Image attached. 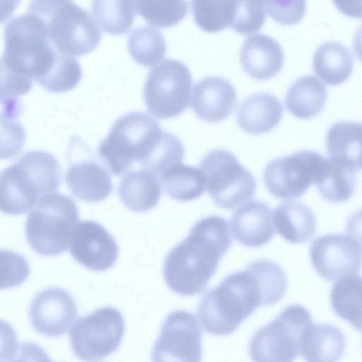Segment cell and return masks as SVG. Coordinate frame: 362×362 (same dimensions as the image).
Instances as JSON below:
<instances>
[{
	"instance_id": "cell-18",
	"label": "cell",
	"mask_w": 362,
	"mask_h": 362,
	"mask_svg": "<svg viewBox=\"0 0 362 362\" xmlns=\"http://www.w3.org/2000/svg\"><path fill=\"white\" fill-rule=\"evenodd\" d=\"M230 228L233 237L242 245L251 247L262 246L274 234L272 211L263 202H247L233 214Z\"/></svg>"
},
{
	"instance_id": "cell-30",
	"label": "cell",
	"mask_w": 362,
	"mask_h": 362,
	"mask_svg": "<svg viewBox=\"0 0 362 362\" xmlns=\"http://www.w3.org/2000/svg\"><path fill=\"white\" fill-rule=\"evenodd\" d=\"M244 0H190L197 25L206 33L233 27Z\"/></svg>"
},
{
	"instance_id": "cell-29",
	"label": "cell",
	"mask_w": 362,
	"mask_h": 362,
	"mask_svg": "<svg viewBox=\"0 0 362 362\" xmlns=\"http://www.w3.org/2000/svg\"><path fill=\"white\" fill-rule=\"evenodd\" d=\"M159 177L165 192L177 201L196 199L202 196L206 188L202 170L182 162L168 168Z\"/></svg>"
},
{
	"instance_id": "cell-7",
	"label": "cell",
	"mask_w": 362,
	"mask_h": 362,
	"mask_svg": "<svg viewBox=\"0 0 362 362\" xmlns=\"http://www.w3.org/2000/svg\"><path fill=\"white\" fill-rule=\"evenodd\" d=\"M78 221V209L72 199L52 193L42 197L30 210L25 232L33 250L43 256H56L69 245Z\"/></svg>"
},
{
	"instance_id": "cell-21",
	"label": "cell",
	"mask_w": 362,
	"mask_h": 362,
	"mask_svg": "<svg viewBox=\"0 0 362 362\" xmlns=\"http://www.w3.org/2000/svg\"><path fill=\"white\" fill-rule=\"evenodd\" d=\"M283 111L282 104L276 96L257 93L240 103L236 119L244 132L259 135L270 132L279 124Z\"/></svg>"
},
{
	"instance_id": "cell-22",
	"label": "cell",
	"mask_w": 362,
	"mask_h": 362,
	"mask_svg": "<svg viewBox=\"0 0 362 362\" xmlns=\"http://www.w3.org/2000/svg\"><path fill=\"white\" fill-rule=\"evenodd\" d=\"M344 350V336L332 325L311 322L300 337L299 354L307 361H337Z\"/></svg>"
},
{
	"instance_id": "cell-32",
	"label": "cell",
	"mask_w": 362,
	"mask_h": 362,
	"mask_svg": "<svg viewBox=\"0 0 362 362\" xmlns=\"http://www.w3.org/2000/svg\"><path fill=\"white\" fill-rule=\"evenodd\" d=\"M91 10L103 30L114 35L127 33L135 18L134 0H92Z\"/></svg>"
},
{
	"instance_id": "cell-15",
	"label": "cell",
	"mask_w": 362,
	"mask_h": 362,
	"mask_svg": "<svg viewBox=\"0 0 362 362\" xmlns=\"http://www.w3.org/2000/svg\"><path fill=\"white\" fill-rule=\"evenodd\" d=\"M69 251L79 264L98 272L112 267L119 255L115 238L102 225L90 220L76 223L71 235Z\"/></svg>"
},
{
	"instance_id": "cell-10",
	"label": "cell",
	"mask_w": 362,
	"mask_h": 362,
	"mask_svg": "<svg viewBox=\"0 0 362 362\" xmlns=\"http://www.w3.org/2000/svg\"><path fill=\"white\" fill-rule=\"evenodd\" d=\"M192 76L186 64L167 59L148 73L144 98L148 111L160 119L174 118L189 106Z\"/></svg>"
},
{
	"instance_id": "cell-34",
	"label": "cell",
	"mask_w": 362,
	"mask_h": 362,
	"mask_svg": "<svg viewBox=\"0 0 362 362\" xmlns=\"http://www.w3.org/2000/svg\"><path fill=\"white\" fill-rule=\"evenodd\" d=\"M137 13L149 25L170 28L182 21L188 12L186 0H134Z\"/></svg>"
},
{
	"instance_id": "cell-14",
	"label": "cell",
	"mask_w": 362,
	"mask_h": 362,
	"mask_svg": "<svg viewBox=\"0 0 362 362\" xmlns=\"http://www.w3.org/2000/svg\"><path fill=\"white\" fill-rule=\"evenodd\" d=\"M309 255L315 271L325 279L334 281L359 273L361 240L352 232L322 235L311 243Z\"/></svg>"
},
{
	"instance_id": "cell-12",
	"label": "cell",
	"mask_w": 362,
	"mask_h": 362,
	"mask_svg": "<svg viewBox=\"0 0 362 362\" xmlns=\"http://www.w3.org/2000/svg\"><path fill=\"white\" fill-rule=\"evenodd\" d=\"M325 158L315 151L306 150L276 158L264 170V185L276 198L297 199L314 183Z\"/></svg>"
},
{
	"instance_id": "cell-6",
	"label": "cell",
	"mask_w": 362,
	"mask_h": 362,
	"mask_svg": "<svg viewBox=\"0 0 362 362\" xmlns=\"http://www.w3.org/2000/svg\"><path fill=\"white\" fill-rule=\"evenodd\" d=\"M28 11L42 20L50 44L61 53L83 56L100 42V28L74 0H31Z\"/></svg>"
},
{
	"instance_id": "cell-26",
	"label": "cell",
	"mask_w": 362,
	"mask_h": 362,
	"mask_svg": "<svg viewBox=\"0 0 362 362\" xmlns=\"http://www.w3.org/2000/svg\"><path fill=\"white\" fill-rule=\"evenodd\" d=\"M313 66L315 74L325 83L337 86L345 82L354 69V59L343 45L327 42L315 50Z\"/></svg>"
},
{
	"instance_id": "cell-19",
	"label": "cell",
	"mask_w": 362,
	"mask_h": 362,
	"mask_svg": "<svg viewBox=\"0 0 362 362\" xmlns=\"http://www.w3.org/2000/svg\"><path fill=\"white\" fill-rule=\"evenodd\" d=\"M242 68L250 77L264 81L279 73L284 54L281 45L274 38L257 34L247 37L240 52Z\"/></svg>"
},
{
	"instance_id": "cell-17",
	"label": "cell",
	"mask_w": 362,
	"mask_h": 362,
	"mask_svg": "<svg viewBox=\"0 0 362 362\" xmlns=\"http://www.w3.org/2000/svg\"><path fill=\"white\" fill-rule=\"evenodd\" d=\"M237 101L234 86L219 76H208L194 87L192 109L202 120L219 122L234 110Z\"/></svg>"
},
{
	"instance_id": "cell-5",
	"label": "cell",
	"mask_w": 362,
	"mask_h": 362,
	"mask_svg": "<svg viewBox=\"0 0 362 362\" xmlns=\"http://www.w3.org/2000/svg\"><path fill=\"white\" fill-rule=\"evenodd\" d=\"M165 132L145 112L127 113L115 122L100 142L98 155L114 175L124 174L134 162L147 168Z\"/></svg>"
},
{
	"instance_id": "cell-31",
	"label": "cell",
	"mask_w": 362,
	"mask_h": 362,
	"mask_svg": "<svg viewBox=\"0 0 362 362\" xmlns=\"http://www.w3.org/2000/svg\"><path fill=\"white\" fill-rule=\"evenodd\" d=\"M361 278L359 273L337 279L330 292V303L335 313L361 330Z\"/></svg>"
},
{
	"instance_id": "cell-27",
	"label": "cell",
	"mask_w": 362,
	"mask_h": 362,
	"mask_svg": "<svg viewBox=\"0 0 362 362\" xmlns=\"http://www.w3.org/2000/svg\"><path fill=\"white\" fill-rule=\"evenodd\" d=\"M326 100L325 85L313 76H304L291 86L286 95L285 104L293 115L306 119L320 113Z\"/></svg>"
},
{
	"instance_id": "cell-41",
	"label": "cell",
	"mask_w": 362,
	"mask_h": 362,
	"mask_svg": "<svg viewBox=\"0 0 362 362\" xmlns=\"http://www.w3.org/2000/svg\"><path fill=\"white\" fill-rule=\"evenodd\" d=\"M18 338L13 327L0 320V361H13L18 351Z\"/></svg>"
},
{
	"instance_id": "cell-20",
	"label": "cell",
	"mask_w": 362,
	"mask_h": 362,
	"mask_svg": "<svg viewBox=\"0 0 362 362\" xmlns=\"http://www.w3.org/2000/svg\"><path fill=\"white\" fill-rule=\"evenodd\" d=\"M65 181L77 199L86 202H99L112 193L113 184L107 170L95 160L72 162L66 173Z\"/></svg>"
},
{
	"instance_id": "cell-11",
	"label": "cell",
	"mask_w": 362,
	"mask_h": 362,
	"mask_svg": "<svg viewBox=\"0 0 362 362\" xmlns=\"http://www.w3.org/2000/svg\"><path fill=\"white\" fill-rule=\"evenodd\" d=\"M124 329L119 310L110 306L99 308L74 322L69 332L71 348L82 361H101L118 349Z\"/></svg>"
},
{
	"instance_id": "cell-3",
	"label": "cell",
	"mask_w": 362,
	"mask_h": 362,
	"mask_svg": "<svg viewBox=\"0 0 362 362\" xmlns=\"http://www.w3.org/2000/svg\"><path fill=\"white\" fill-rule=\"evenodd\" d=\"M66 56L50 44L43 22L35 14L28 11L6 24L1 59L17 75L42 86Z\"/></svg>"
},
{
	"instance_id": "cell-35",
	"label": "cell",
	"mask_w": 362,
	"mask_h": 362,
	"mask_svg": "<svg viewBox=\"0 0 362 362\" xmlns=\"http://www.w3.org/2000/svg\"><path fill=\"white\" fill-rule=\"evenodd\" d=\"M17 98H11L3 105L0 112V159L12 158L21 151L25 142V132L21 123L16 120L20 113V105Z\"/></svg>"
},
{
	"instance_id": "cell-38",
	"label": "cell",
	"mask_w": 362,
	"mask_h": 362,
	"mask_svg": "<svg viewBox=\"0 0 362 362\" xmlns=\"http://www.w3.org/2000/svg\"><path fill=\"white\" fill-rule=\"evenodd\" d=\"M265 12L276 23L286 25L298 23L306 11L305 0H263Z\"/></svg>"
},
{
	"instance_id": "cell-13",
	"label": "cell",
	"mask_w": 362,
	"mask_h": 362,
	"mask_svg": "<svg viewBox=\"0 0 362 362\" xmlns=\"http://www.w3.org/2000/svg\"><path fill=\"white\" fill-rule=\"evenodd\" d=\"M202 332L194 315L186 310L170 313L152 350L153 361H200Z\"/></svg>"
},
{
	"instance_id": "cell-28",
	"label": "cell",
	"mask_w": 362,
	"mask_h": 362,
	"mask_svg": "<svg viewBox=\"0 0 362 362\" xmlns=\"http://www.w3.org/2000/svg\"><path fill=\"white\" fill-rule=\"evenodd\" d=\"M329 158L344 162L357 171L361 167V124L339 122L329 129L325 139Z\"/></svg>"
},
{
	"instance_id": "cell-16",
	"label": "cell",
	"mask_w": 362,
	"mask_h": 362,
	"mask_svg": "<svg viewBox=\"0 0 362 362\" xmlns=\"http://www.w3.org/2000/svg\"><path fill=\"white\" fill-rule=\"evenodd\" d=\"M77 314L73 297L65 290L57 287L38 293L30 304L29 312L35 329L52 337L63 335Z\"/></svg>"
},
{
	"instance_id": "cell-43",
	"label": "cell",
	"mask_w": 362,
	"mask_h": 362,
	"mask_svg": "<svg viewBox=\"0 0 362 362\" xmlns=\"http://www.w3.org/2000/svg\"><path fill=\"white\" fill-rule=\"evenodd\" d=\"M21 0H0V24L11 17Z\"/></svg>"
},
{
	"instance_id": "cell-36",
	"label": "cell",
	"mask_w": 362,
	"mask_h": 362,
	"mask_svg": "<svg viewBox=\"0 0 362 362\" xmlns=\"http://www.w3.org/2000/svg\"><path fill=\"white\" fill-rule=\"evenodd\" d=\"M255 275L263 298V305L279 302L287 290V277L276 263L267 260L253 261L247 267Z\"/></svg>"
},
{
	"instance_id": "cell-1",
	"label": "cell",
	"mask_w": 362,
	"mask_h": 362,
	"mask_svg": "<svg viewBox=\"0 0 362 362\" xmlns=\"http://www.w3.org/2000/svg\"><path fill=\"white\" fill-rule=\"evenodd\" d=\"M231 244L225 218L209 216L199 220L187 237L167 255L163 264L166 284L183 296L201 293Z\"/></svg>"
},
{
	"instance_id": "cell-42",
	"label": "cell",
	"mask_w": 362,
	"mask_h": 362,
	"mask_svg": "<svg viewBox=\"0 0 362 362\" xmlns=\"http://www.w3.org/2000/svg\"><path fill=\"white\" fill-rule=\"evenodd\" d=\"M337 9L346 16L361 17V0H332Z\"/></svg>"
},
{
	"instance_id": "cell-33",
	"label": "cell",
	"mask_w": 362,
	"mask_h": 362,
	"mask_svg": "<svg viewBox=\"0 0 362 362\" xmlns=\"http://www.w3.org/2000/svg\"><path fill=\"white\" fill-rule=\"evenodd\" d=\"M128 49L137 64L150 67L164 58L166 42L162 33L158 29L150 26H140L129 33Z\"/></svg>"
},
{
	"instance_id": "cell-8",
	"label": "cell",
	"mask_w": 362,
	"mask_h": 362,
	"mask_svg": "<svg viewBox=\"0 0 362 362\" xmlns=\"http://www.w3.org/2000/svg\"><path fill=\"white\" fill-rule=\"evenodd\" d=\"M313 322L302 305L285 308L274 320L257 329L250 339L249 353L255 361H292L299 355L301 335Z\"/></svg>"
},
{
	"instance_id": "cell-4",
	"label": "cell",
	"mask_w": 362,
	"mask_h": 362,
	"mask_svg": "<svg viewBox=\"0 0 362 362\" xmlns=\"http://www.w3.org/2000/svg\"><path fill=\"white\" fill-rule=\"evenodd\" d=\"M259 305H263V299L259 284L246 267L229 274L205 293L199 303L197 315L206 332L225 336L234 332Z\"/></svg>"
},
{
	"instance_id": "cell-25",
	"label": "cell",
	"mask_w": 362,
	"mask_h": 362,
	"mask_svg": "<svg viewBox=\"0 0 362 362\" xmlns=\"http://www.w3.org/2000/svg\"><path fill=\"white\" fill-rule=\"evenodd\" d=\"M357 170L333 158H325L314 180L320 195L327 201L341 203L350 199L356 185Z\"/></svg>"
},
{
	"instance_id": "cell-2",
	"label": "cell",
	"mask_w": 362,
	"mask_h": 362,
	"mask_svg": "<svg viewBox=\"0 0 362 362\" xmlns=\"http://www.w3.org/2000/svg\"><path fill=\"white\" fill-rule=\"evenodd\" d=\"M61 182L60 165L52 154L27 151L0 174V211L8 215L25 214L57 191Z\"/></svg>"
},
{
	"instance_id": "cell-37",
	"label": "cell",
	"mask_w": 362,
	"mask_h": 362,
	"mask_svg": "<svg viewBox=\"0 0 362 362\" xmlns=\"http://www.w3.org/2000/svg\"><path fill=\"white\" fill-rule=\"evenodd\" d=\"M30 266L21 254L0 250V290L18 286L29 276Z\"/></svg>"
},
{
	"instance_id": "cell-9",
	"label": "cell",
	"mask_w": 362,
	"mask_h": 362,
	"mask_svg": "<svg viewBox=\"0 0 362 362\" xmlns=\"http://www.w3.org/2000/svg\"><path fill=\"white\" fill-rule=\"evenodd\" d=\"M199 168L205 176L208 193L220 208L234 209L250 201L256 192L257 182L252 174L227 150L208 152Z\"/></svg>"
},
{
	"instance_id": "cell-40",
	"label": "cell",
	"mask_w": 362,
	"mask_h": 362,
	"mask_svg": "<svg viewBox=\"0 0 362 362\" xmlns=\"http://www.w3.org/2000/svg\"><path fill=\"white\" fill-rule=\"evenodd\" d=\"M33 81L11 71L0 59V103L28 93Z\"/></svg>"
},
{
	"instance_id": "cell-23",
	"label": "cell",
	"mask_w": 362,
	"mask_h": 362,
	"mask_svg": "<svg viewBox=\"0 0 362 362\" xmlns=\"http://www.w3.org/2000/svg\"><path fill=\"white\" fill-rule=\"evenodd\" d=\"M118 194L130 211L146 212L158 204L161 187L153 173L140 168L125 174L119 184Z\"/></svg>"
},
{
	"instance_id": "cell-24",
	"label": "cell",
	"mask_w": 362,
	"mask_h": 362,
	"mask_svg": "<svg viewBox=\"0 0 362 362\" xmlns=\"http://www.w3.org/2000/svg\"><path fill=\"white\" fill-rule=\"evenodd\" d=\"M273 223L276 232L293 244L307 243L316 229L314 214L298 202H286L276 206L273 211Z\"/></svg>"
},
{
	"instance_id": "cell-39",
	"label": "cell",
	"mask_w": 362,
	"mask_h": 362,
	"mask_svg": "<svg viewBox=\"0 0 362 362\" xmlns=\"http://www.w3.org/2000/svg\"><path fill=\"white\" fill-rule=\"evenodd\" d=\"M266 19L263 0H244L232 28L242 35L257 33Z\"/></svg>"
}]
</instances>
